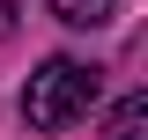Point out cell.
Segmentation results:
<instances>
[{
  "mask_svg": "<svg viewBox=\"0 0 148 140\" xmlns=\"http://www.w3.org/2000/svg\"><path fill=\"white\" fill-rule=\"evenodd\" d=\"M15 37V0H0V44Z\"/></svg>",
  "mask_w": 148,
  "mask_h": 140,
  "instance_id": "4",
  "label": "cell"
},
{
  "mask_svg": "<svg viewBox=\"0 0 148 140\" xmlns=\"http://www.w3.org/2000/svg\"><path fill=\"white\" fill-rule=\"evenodd\" d=\"M89 103H96V67H82V59H45V67L30 74V88H22V118H30L37 133L74 125Z\"/></svg>",
  "mask_w": 148,
  "mask_h": 140,
  "instance_id": "1",
  "label": "cell"
},
{
  "mask_svg": "<svg viewBox=\"0 0 148 140\" xmlns=\"http://www.w3.org/2000/svg\"><path fill=\"white\" fill-rule=\"evenodd\" d=\"M111 140H148V96H126V103H119Z\"/></svg>",
  "mask_w": 148,
  "mask_h": 140,
  "instance_id": "3",
  "label": "cell"
},
{
  "mask_svg": "<svg viewBox=\"0 0 148 140\" xmlns=\"http://www.w3.org/2000/svg\"><path fill=\"white\" fill-rule=\"evenodd\" d=\"M45 7H52L67 30H96V22H111V15H119V0H45Z\"/></svg>",
  "mask_w": 148,
  "mask_h": 140,
  "instance_id": "2",
  "label": "cell"
}]
</instances>
